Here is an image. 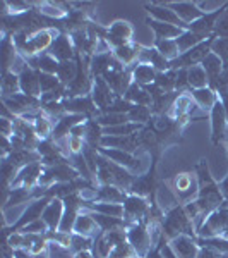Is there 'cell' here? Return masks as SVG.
I'll return each instance as SVG.
<instances>
[{
	"label": "cell",
	"instance_id": "obj_1",
	"mask_svg": "<svg viewBox=\"0 0 228 258\" xmlns=\"http://www.w3.org/2000/svg\"><path fill=\"white\" fill-rule=\"evenodd\" d=\"M163 234L168 241L177 238L180 234H190L196 236L194 226L190 222V219L187 217V214L184 212V207L179 205L173 210H170L165 214L163 217Z\"/></svg>",
	"mask_w": 228,
	"mask_h": 258
},
{
	"label": "cell",
	"instance_id": "obj_2",
	"mask_svg": "<svg viewBox=\"0 0 228 258\" xmlns=\"http://www.w3.org/2000/svg\"><path fill=\"white\" fill-rule=\"evenodd\" d=\"M151 207L153 205L146 198L138 197V195H129L126 198V202H124V220L127 222V226H132V224L138 222L144 224Z\"/></svg>",
	"mask_w": 228,
	"mask_h": 258
},
{
	"label": "cell",
	"instance_id": "obj_3",
	"mask_svg": "<svg viewBox=\"0 0 228 258\" xmlns=\"http://www.w3.org/2000/svg\"><path fill=\"white\" fill-rule=\"evenodd\" d=\"M127 243L131 244L136 255L141 258H146V255L153 249V241L149 236L146 224L138 222L127 227Z\"/></svg>",
	"mask_w": 228,
	"mask_h": 258
},
{
	"label": "cell",
	"instance_id": "obj_4",
	"mask_svg": "<svg viewBox=\"0 0 228 258\" xmlns=\"http://www.w3.org/2000/svg\"><path fill=\"white\" fill-rule=\"evenodd\" d=\"M91 98H93L94 105H96L98 110H103L106 112L113 105L115 98V93L111 91V88L106 85V81L103 80L101 76L99 78H94L93 81V90H91Z\"/></svg>",
	"mask_w": 228,
	"mask_h": 258
},
{
	"label": "cell",
	"instance_id": "obj_5",
	"mask_svg": "<svg viewBox=\"0 0 228 258\" xmlns=\"http://www.w3.org/2000/svg\"><path fill=\"white\" fill-rule=\"evenodd\" d=\"M103 80L106 81V85L110 86L111 91H113L117 97H122L127 93V90L131 88L132 81V74L129 69L126 71H115V69H108L105 74H103Z\"/></svg>",
	"mask_w": 228,
	"mask_h": 258
},
{
	"label": "cell",
	"instance_id": "obj_6",
	"mask_svg": "<svg viewBox=\"0 0 228 258\" xmlns=\"http://www.w3.org/2000/svg\"><path fill=\"white\" fill-rule=\"evenodd\" d=\"M132 35H134V28L127 21H115L110 24L108 33H106V40H108L111 48L122 47L126 43H131Z\"/></svg>",
	"mask_w": 228,
	"mask_h": 258
},
{
	"label": "cell",
	"instance_id": "obj_7",
	"mask_svg": "<svg viewBox=\"0 0 228 258\" xmlns=\"http://www.w3.org/2000/svg\"><path fill=\"white\" fill-rule=\"evenodd\" d=\"M74 232L81 236H86V238L96 239L99 234H101V229L98 227L96 220L93 217V212L86 207H82L79 215H77V220L74 224Z\"/></svg>",
	"mask_w": 228,
	"mask_h": 258
},
{
	"label": "cell",
	"instance_id": "obj_8",
	"mask_svg": "<svg viewBox=\"0 0 228 258\" xmlns=\"http://www.w3.org/2000/svg\"><path fill=\"white\" fill-rule=\"evenodd\" d=\"M168 243L179 258H197L199 249H201L197 243V238L190 234H180L177 238L170 239Z\"/></svg>",
	"mask_w": 228,
	"mask_h": 258
},
{
	"label": "cell",
	"instance_id": "obj_9",
	"mask_svg": "<svg viewBox=\"0 0 228 258\" xmlns=\"http://www.w3.org/2000/svg\"><path fill=\"white\" fill-rule=\"evenodd\" d=\"M146 9L149 14H151V19L160 21V23L173 24V26H179L182 30H189L187 24L182 23L179 19V16L175 14V11H173L168 4H151V6H146Z\"/></svg>",
	"mask_w": 228,
	"mask_h": 258
},
{
	"label": "cell",
	"instance_id": "obj_10",
	"mask_svg": "<svg viewBox=\"0 0 228 258\" xmlns=\"http://www.w3.org/2000/svg\"><path fill=\"white\" fill-rule=\"evenodd\" d=\"M64 105L67 114H77V115H96L98 117V109L94 105L93 98L91 97H74V98H65Z\"/></svg>",
	"mask_w": 228,
	"mask_h": 258
},
{
	"label": "cell",
	"instance_id": "obj_11",
	"mask_svg": "<svg viewBox=\"0 0 228 258\" xmlns=\"http://www.w3.org/2000/svg\"><path fill=\"white\" fill-rule=\"evenodd\" d=\"M48 53L52 57H55L59 62L74 60V55H76V47H74L72 40H70V35H60L59 38L53 41V45L50 47Z\"/></svg>",
	"mask_w": 228,
	"mask_h": 258
},
{
	"label": "cell",
	"instance_id": "obj_12",
	"mask_svg": "<svg viewBox=\"0 0 228 258\" xmlns=\"http://www.w3.org/2000/svg\"><path fill=\"white\" fill-rule=\"evenodd\" d=\"M64 210H65L64 200H60V198L50 200V203L47 205V209H45L43 215H41V219L45 220V224L48 226L50 231H59L62 217H64Z\"/></svg>",
	"mask_w": 228,
	"mask_h": 258
},
{
	"label": "cell",
	"instance_id": "obj_13",
	"mask_svg": "<svg viewBox=\"0 0 228 258\" xmlns=\"http://www.w3.org/2000/svg\"><path fill=\"white\" fill-rule=\"evenodd\" d=\"M81 122H86V117L84 115H77V114H65L64 117H60L59 120L55 122V129H53V135H52V140L53 141H60V140H65L69 138L70 131H72L74 126Z\"/></svg>",
	"mask_w": 228,
	"mask_h": 258
},
{
	"label": "cell",
	"instance_id": "obj_14",
	"mask_svg": "<svg viewBox=\"0 0 228 258\" xmlns=\"http://www.w3.org/2000/svg\"><path fill=\"white\" fill-rule=\"evenodd\" d=\"M211 127H213V141L218 143L225 138L226 135V129H228V119L225 114V109H223V103L221 100L213 107L211 110Z\"/></svg>",
	"mask_w": 228,
	"mask_h": 258
},
{
	"label": "cell",
	"instance_id": "obj_15",
	"mask_svg": "<svg viewBox=\"0 0 228 258\" xmlns=\"http://www.w3.org/2000/svg\"><path fill=\"white\" fill-rule=\"evenodd\" d=\"M19 81H21V93L28 95V97H35V98L41 97L38 71L26 68L19 74Z\"/></svg>",
	"mask_w": 228,
	"mask_h": 258
},
{
	"label": "cell",
	"instance_id": "obj_16",
	"mask_svg": "<svg viewBox=\"0 0 228 258\" xmlns=\"http://www.w3.org/2000/svg\"><path fill=\"white\" fill-rule=\"evenodd\" d=\"M141 45L138 43H126L122 47L113 48V57L117 59L124 68H129V71L134 68L139 62V53H141Z\"/></svg>",
	"mask_w": 228,
	"mask_h": 258
},
{
	"label": "cell",
	"instance_id": "obj_17",
	"mask_svg": "<svg viewBox=\"0 0 228 258\" xmlns=\"http://www.w3.org/2000/svg\"><path fill=\"white\" fill-rule=\"evenodd\" d=\"M168 6L175 11L179 19L182 23L187 24V26L192 24L194 21H197L199 18H202V14H204V12L199 9V6L196 2H172V4H168Z\"/></svg>",
	"mask_w": 228,
	"mask_h": 258
},
{
	"label": "cell",
	"instance_id": "obj_18",
	"mask_svg": "<svg viewBox=\"0 0 228 258\" xmlns=\"http://www.w3.org/2000/svg\"><path fill=\"white\" fill-rule=\"evenodd\" d=\"M50 197H43V198H38V200H33V202L28 205L26 212H24V215L21 217V220L18 224H16V227L21 229L24 226H28V224L35 222V220L41 219V215H43L45 209H47V205L50 203Z\"/></svg>",
	"mask_w": 228,
	"mask_h": 258
},
{
	"label": "cell",
	"instance_id": "obj_19",
	"mask_svg": "<svg viewBox=\"0 0 228 258\" xmlns=\"http://www.w3.org/2000/svg\"><path fill=\"white\" fill-rule=\"evenodd\" d=\"M139 62L141 64H149L153 66L158 73H167L170 69V62L165 59L163 55L156 50L155 47H143L139 53Z\"/></svg>",
	"mask_w": 228,
	"mask_h": 258
},
{
	"label": "cell",
	"instance_id": "obj_20",
	"mask_svg": "<svg viewBox=\"0 0 228 258\" xmlns=\"http://www.w3.org/2000/svg\"><path fill=\"white\" fill-rule=\"evenodd\" d=\"M103 157H106L108 160H111L113 164L120 165V167H126L127 170L134 169L136 162H138V155L134 153H129V152H124V150H113V148H99L98 150Z\"/></svg>",
	"mask_w": 228,
	"mask_h": 258
},
{
	"label": "cell",
	"instance_id": "obj_21",
	"mask_svg": "<svg viewBox=\"0 0 228 258\" xmlns=\"http://www.w3.org/2000/svg\"><path fill=\"white\" fill-rule=\"evenodd\" d=\"M156 205L160 207V210L163 212V214H167V212L173 210L175 207H179V197H177V193L173 191V188H170L168 184H160L158 188H156Z\"/></svg>",
	"mask_w": 228,
	"mask_h": 258
},
{
	"label": "cell",
	"instance_id": "obj_22",
	"mask_svg": "<svg viewBox=\"0 0 228 258\" xmlns=\"http://www.w3.org/2000/svg\"><path fill=\"white\" fill-rule=\"evenodd\" d=\"M127 197H129V193L126 189L119 188V186H111V184L96 186V202L124 203Z\"/></svg>",
	"mask_w": 228,
	"mask_h": 258
},
{
	"label": "cell",
	"instance_id": "obj_23",
	"mask_svg": "<svg viewBox=\"0 0 228 258\" xmlns=\"http://www.w3.org/2000/svg\"><path fill=\"white\" fill-rule=\"evenodd\" d=\"M131 74H132V81L134 83H138L141 86H149V85H155L158 71L149 64H141V62H138V64L131 69Z\"/></svg>",
	"mask_w": 228,
	"mask_h": 258
},
{
	"label": "cell",
	"instance_id": "obj_24",
	"mask_svg": "<svg viewBox=\"0 0 228 258\" xmlns=\"http://www.w3.org/2000/svg\"><path fill=\"white\" fill-rule=\"evenodd\" d=\"M148 24L153 30V33H155L156 40H177L182 33L185 31L179 26H173V24H167V23H160V21H155V19H148Z\"/></svg>",
	"mask_w": 228,
	"mask_h": 258
},
{
	"label": "cell",
	"instance_id": "obj_25",
	"mask_svg": "<svg viewBox=\"0 0 228 258\" xmlns=\"http://www.w3.org/2000/svg\"><path fill=\"white\" fill-rule=\"evenodd\" d=\"M190 95H192L194 102H196L204 112H208V110L211 112L213 110V107L219 102L218 93L214 90H211L209 86L201 88V90H190Z\"/></svg>",
	"mask_w": 228,
	"mask_h": 258
},
{
	"label": "cell",
	"instance_id": "obj_26",
	"mask_svg": "<svg viewBox=\"0 0 228 258\" xmlns=\"http://www.w3.org/2000/svg\"><path fill=\"white\" fill-rule=\"evenodd\" d=\"M124 98H126L127 102L134 103V105L149 107L153 103V98H151V95H149V91L144 88V86L138 85V83H132L131 88L127 90V93L124 95Z\"/></svg>",
	"mask_w": 228,
	"mask_h": 258
},
{
	"label": "cell",
	"instance_id": "obj_27",
	"mask_svg": "<svg viewBox=\"0 0 228 258\" xmlns=\"http://www.w3.org/2000/svg\"><path fill=\"white\" fill-rule=\"evenodd\" d=\"M93 217L96 220L98 227L101 229V232H113V231H126L127 222L124 219H117V217H108V215H101L93 212Z\"/></svg>",
	"mask_w": 228,
	"mask_h": 258
},
{
	"label": "cell",
	"instance_id": "obj_28",
	"mask_svg": "<svg viewBox=\"0 0 228 258\" xmlns=\"http://www.w3.org/2000/svg\"><path fill=\"white\" fill-rule=\"evenodd\" d=\"M33 127H35V133H36V136L40 138V141L52 140L53 129H55V120L50 119L48 115H45L43 112H41L40 117L33 122Z\"/></svg>",
	"mask_w": 228,
	"mask_h": 258
},
{
	"label": "cell",
	"instance_id": "obj_29",
	"mask_svg": "<svg viewBox=\"0 0 228 258\" xmlns=\"http://www.w3.org/2000/svg\"><path fill=\"white\" fill-rule=\"evenodd\" d=\"M187 80H189V88L190 90H201L209 86V78L206 74V71L202 69V66H194V68L187 69Z\"/></svg>",
	"mask_w": 228,
	"mask_h": 258
},
{
	"label": "cell",
	"instance_id": "obj_30",
	"mask_svg": "<svg viewBox=\"0 0 228 258\" xmlns=\"http://www.w3.org/2000/svg\"><path fill=\"white\" fill-rule=\"evenodd\" d=\"M202 69L206 71V74H208V78H209V83L211 81H214L216 78L219 76V74L225 71V62H223L219 57L216 55V53H213L211 52L208 57H206L204 60H202Z\"/></svg>",
	"mask_w": 228,
	"mask_h": 258
},
{
	"label": "cell",
	"instance_id": "obj_31",
	"mask_svg": "<svg viewBox=\"0 0 228 258\" xmlns=\"http://www.w3.org/2000/svg\"><path fill=\"white\" fill-rule=\"evenodd\" d=\"M208 38L202 35H197V33H192L189 30H185L182 35L177 38V45H179V50H180V55L185 52H189V50H192L194 47H197V45H201L202 41H206Z\"/></svg>",
	"mask_w": 228,
	"mask_h": 258
},
{
	"label": "cell",
	"instance_id": "obj_32",
	"mask_svg": "<svg viewBox=\"0 0 228 258\" xmlns=\"http://www.w3.org/2000/svg\"><path fill=\"white\" fill-rule=\"evenodd\" d=\"M77 73H79V64H77L76 60H67V62H60L57 76H59L62 85L67 88L70 83L77 78Z\"/></svg>",
	"mask_w": 228,
	"mask_h": 258
},
{
	"label": "cell",
	"instance_id": "obj_33",
	"mask_svg": "<svg viewBox=\"0 0 228 258\" xmlns=\"http://www.w3.org/2000/svg\"><path fill=\"white\" fill-rule=\"evenodd\" d=\"M38 6V12L41 16H45V18H50V19H64L67 18V12L65 11V7L62 6L59 2H40L36 4Z\"/></svg>",
	"mask_w": 228,
	"mask_h": 258
},
{
	"label": "cell",
	"instance_id": "obj_34",
	"mask_svg": "<svg viewBox=\"0 0 228 258\" xmlns=\"http://www.w3.org/2000/svg\"><path fill=\"white\" fill-rule=\"evenodd\" d=\"M19 57V52L16 48L14 41H12V36H6L2 41V66L4 71H11L12 64L16 62V59Z\"/></svg>",
	"mask_w": 228,
	"mask_h": 258
},
{
	"label": "cell",
	"instance_id": "obj_35",
	"mask_svg": "<svg viewBox=\"0 0 228 258\" xmlns=\"http://www.w3.org/2000/svg\"><path fill=\"white\" fill-rule=\"evenodd\" d=\"M21 93V81L19 76L12 71H4L2 76V98L12 97V95Z\"/></svg>",
	"mask_w": 228,
	"mask_h": 258
},
{
	"label": "cell",
	"instance_id": "obj_36",
	"mask_svg": "<svg viewBox=\"0 0 228 258\" xmlns=\"http://www.w3.org/2000/svg\"><path fill=\"white\" fill-rule=\"evenodd\" d=\"M155 48L158 50L168 62H173L180 57V50L175 40H155Z\"/></svg>",
	"mask_w": 228,
	"mask_h": 258
},
{
	"label": "cell",
	"instance_id": "obj_37",
	"mask_svg": "<svg viewBox=\"0 0 228 258\" xmlns=\"http://www.w3.org/2000/svg\"><path fill=\"white\" fill-rule=\"evenodd\" d=\"M151 188H153L151 176H141L138 179H134V182H132V186L129 188V195H138V197L146 198L153 191Z\"/></svg>",
	"mask_w": 228,
	"mask_h": 258
},
{
	"label": "cell",
	"instance_id": "obj_38",
	"mask_svg": "<svg viewBox=\"0 0 228 258\" xmlns=\"http://www.w3.org/2000/svg\"><path fill=\"white\" fill-rule=\"evenodd\" d=\"M96 122L103 129H105V127H113V126H120V124L129 122V117H127L126 114H111V112H103V114H99L96 117Z\"/></svg>",
	"mask_w": 228,
	"mask_h": 258
},
{
	"label": "cell",
	"instance_id": "obj_39",
	"mask_svg": "<svg viewBox=\"0 0 228 258\" xmlns=\"http://www.w3.org/2000/svg\"><path fill=\"white\" fill-rule=\"evenodd\" d=\"M175 78H177V71L168 69L167 73H158L155 85L163 90L165 93H172V91L175 90Z\"/></svg>",
	"mask_w": 228,
	"mask_h": 258
},
{
	"label": "cell",
	"instance_id": "obj_40",
	"mask_svg": "<svg viewBox=\"0 0 228 258\" xmlns=\"http://www.w3.org/2000/svg\"><path fill=\"white\" fill-rule=\"evenodd\" d=\"M151 107H146V105H134L132 107V110L127 114V117H129V122H134V124H141V126H144V124L148 122L149 117H151Z\"/></svg>",
	"mask_w": 228,
	"mask_h": 258
},
{
	"label": "cell",
	"instance_id": "obj_41",
	"mask_svg": "<svg viewBox=\"0 0 228 258\" xmlns=\"http://www.w3.org/2000/svg\"><path fill=\"white\" fill-rule=\"evenodd\" d=\"M40 76V88H41V95L43 93H50V91L57 90L62 86V83L59 80L57 74H47V73H38Z\"/></svg>",
	"mask_w": 228,
	"mask_h": 258
},
{
	"label": "cell",
	"instance_id": "obj_42",
	"mask_svg": "<svg viewBox=\"0 0 228 258\" xmlns=\"http://www.w3.org/2000/svg\"><path fill=\"white\" fill-rule=\"evenodd\" d=\"M93 246H94V239L86 238V236H81V234H76V232H72L70 249H72L74 253H77V251H86V249H93Z\"/></svg>",
	"mask_w": 228,
	"mask_h": 258
},
{
	"label": "cell",
	"instance_id": "obj_43",
	"mask_svg": "<svg viewBox=\"0 0 228 258\" xmlns=\"http://www.w3.org/2000/svg\"><path fill=\"white\" fill-rule=\"evenodd\" d=\"M48 258H74V251L67 246H62L59 243H52L48 241Z\"/></svg>",
	"mask_w": 228,
	"mask_h": 258
},
{
	"label": "cell",
	"instance_id": "obj_44",
	"mask_svg": "<svg viewBox=\"0 0 228 258\" xmlns=\"http://www.w3.org/2000/svg\"><path fill=\"white\" fill-rule=\"evenodd\" d=\"M211 52L216 53L223 62H228V38H216V36H213V40H211Z\"/></svg>",
	"mask_w": 228,
	"mask_h": 258
},
{
	"label": "cell",
	"instance_id": "obj_45",
	"mask_svg": "<svg viewBox=\"0 0 228 258\" xmlns=\"http://www.w3.org/2000/svg\"><path fill=\"white\" fill-rule=\"evenodd\" d=\"M47 239L52 241V243H59L62 246L70 248V241H72V232H62V231H48Z\"/></svg>",
	"mask_w": 228,
	"mask_h": 258
},
{
	"label": "cell",
	"instance_id": "obj_46",
	"mask_svg": "<svg viewBox=\"0 0 228 258\" xmlns=\"http://www.w3.org/2000/svg\"><path fill=\"white\" fill-rule=\"evenodd\" d=\"M19 231L24 232V234H47L50 229L47 224H45L43 219H38V220H35V222L28 224V226L21 227Z\"/></svg>",
	"mask_w": 228,
	"mask_h": 258
},
{
	"label": "cell",
	"instance_id": "obj_47",
	"mask_svg": "<svg viewBox=\"0 0 228 258\" xmlns=\"http://www.w3.org/2000/svg\"><path fill=\"white\" fill-rule=\"evenodd\" d=\"M138 255H136V251L132 249V246L129 243H120L117 244V246L113 248V251L110 253L108 258H136Z\"/></svg>",
	"mask_w": 228,
	"mask_h": 258
},
{
	"label": "cell",
	"instance_id": "obj_48",
	"mask_svg": "<svg viewBox=\"0 0 228 258\" xmlns=\"http://www.w3.org/2000/svg\"><path fill=\"white\" fill-rule=\"evenodd\" d=\"M132 107H134V103L127 102L126 98H117L113 102V105H111L106 112H111V114H126L127 115L132 110Z\"/></svg>",
	"mask_w": 228,
	"mask_h": 258
},
{
	"label": "cell",
	"instance_id": "obj_49",
	"mask_svg": "<svg viewBox=\"0 0 228 258\" xmlns=\"http://www.w3.org/2000/svg\"><path fill=\"white\" fill-rule=\"evenodd\" d=\"M214 35L218 38H228V14L223 12L216 21V26H214Z\"/></svg>",
	"mask_w": 228,
	"mask_h": 258
},
{
	"label": "cell",
	"instance_id": "obj_50",
	"mask_svg": "<svg viewBox=\"0 0 228 258\" xmlns=\"http://www.w3.org/2000/svg\"><path fill=\"white\" fill-rule=\"evenodd\" d=\"M67 145H69L70 155H79V153H82V150H84V147H86V140L84 138H77V136H69Z\"/></svg>",
	"mask_w": 228,
	"mask_h": 258
},
{
	"label": "cell",
	"instance_id": "obj_51",
	"mask_svg": "<svg viewBox=\"0 0 228 258\" xmlns=\"http://www.w3.org/2000/svg\"><path fill=\"white\" fill-rule=\"evenodd\" d=\"M7 244H9V248L14 251V249H21L24 246V232L21 231H14L12 234L7 236Z\"/></svg>",
	"mask_w": 228,
	"mask_h": 258
},
{
	"label": "cell",
	"instance_id": "obj_52",
	"mask_svg": "<svg viewBox=\"0 0 228 258\" xmlns=\"http://www.w3.org/2000/svg\"><path fill=\"white\" fill-rule=\"evenodd\" d=\"M0 129H2V136L4 138H14V120L12 119H0Z\"/></svg>",
	"mask_w": 228,
	"mask_h": 258
},
{
	"label": "cell",
	"instance_id": "obj_53",
	"mask_svg": "<svg viewBox=\"0 0 228 258\" xmlns=\"http://www.w3.org/2000/svg\"><path fill=\"white\" fill-rule=\"evenodd\" d=\"M156 249L161 253V256H163V258H179V256H177V253L173 251V248L170 246L167 238H163V241L158 244V248H156Z\"/></svg>",
	"mask_w": 228,
	"mask_h": 258
},
{
	"label": "cell",
	"instance_id": "obj_54",
	"mask_svg": "<svg viewBox=\"0 0 228 258\" xmlns=\"http://www.w3.org/2000/svg\"><path fill=\"white\" fill-rule=\"evenodd\" d=\"M11 256H12V258H35V256L31 255L30 251H28V249H24V248H21V249H14Z\"/></svg>",
	"mask_w": 228,
	"mask_h": 258
},
{
	"label": "cell",
	"instance_id": "obj_55",
	"mask_svg": "<svg viewBox=\"0 0 228 258\" xmlns=\"http://www.w3.org/2000/svg\"><path fill=\"white\" fill-rule=\"evenodd\" d=\"M219 191H221L225 202H228V174L225 176V179H221V182H219Z\"/></svg>",
	"mask_w": 228,
	"mask_h": 258
},
{
	"label": "cell",
	"instance_id": "obj_56",
	"mask_svg": "<svg viewBox=\"0 0 228 258\" xmlns=\"http://www.w3.org/2000/svg\"><path fill=\"white\" fill-rule=\"evenodd\" d=\"M74 258H96V255L93 253V249H86V251L74 253Z\"/></svg>",
	"mask_w": 228,
	"mask_h": 258
},
{
	"label": "cell",
	"instance_id": "obj_57",
	"mask_svg": "<svg viewBox=\"0 0 228 258\" xmlns=\"http://www.w3.org/2000/svg\"><path fill=\"white\" fill-rule=\"evenodd\" d=\"M225 12H226V14H228V6H226V9H225Z\"/></svg>",
	"mask_w": 228,
	"mask_h": 258
}]
</instances>
